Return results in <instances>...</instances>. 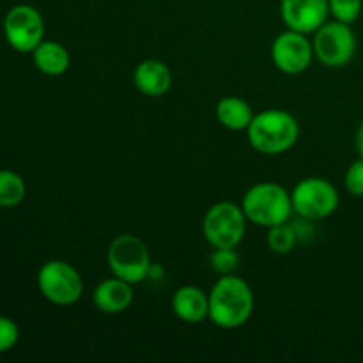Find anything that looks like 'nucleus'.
Instances as JSON below:
<instances>
[{
    "instance_id": "obj_2",
    "label": "nucleus",
    "mask_w": 363,
    "mask_h": 363,
    "mask_svg": "<svg viewBox=\"0 0 363 363\" xmlns=\"http://www.w3.org/2000/svg\"><path fill=\"white\" fill-rule=\"evenodd\" d=\"M248 142L261 155L277 156L287 152L300 138V124L293 113L269 108L255 113L247 130Z\"/></svg>"
},
{
    "instance_id": "obj_12",
    "label": "nucleus",
    "mask_w": 363,
    "mask_h": 363,
    "mask_svg": "<svg viewBox=\"0 0 363 363\" xmlns=\"http://www.w3.org/2000/svg\"><path fill=\"white\" fill-rule=\"evenodd\" d=\"M92 303L103 314H121L133 303V286L123 279H106L96 286Z\"/></svg>"
},
{
    "instance_id": "obj_4",
    "label": "nucleus",
    "mask_w": 363,
    "mask_h": 363,
    "mask_svg": "<svg viewBox=\"0 0 363 363\" xmlns=\"http://www.w3.org/2000/svg\"><path fill=\"white\" fill-rule=\"evenodd\" d=\"M106 262L113 277L126 280L131 286L144 282L152 268L147 247L133 234H121L110 243Z\"/></svg>"
},
{
    "instance_id": "obj_14",
    "label": "nucleus",
    "mask_w": 363,
    "mask_h": 363,
    "mask_svg": "<svg viewBox=\"0 0 363 363\" xmlns=\"http://www.w3.org/2000/svg\"><path fill=\"white\" fill-rule=\"evenodd\" d=\"M172 311L186 325L204 323L209 319V294L195 286L179 287L172 296Z\"/></svg>"
},
{
    "instance_id": "obj_22",
    "label": "nucleus",
    "mask_w": 363,
    "mask_h": 363,
    "mask_svg": "<svg viewBox=\"0 0 363 363\" xmlns=\"http://www.w3.org/2000/svg\"><path fill=\"white\" fill-rule=\"evenodd\" d=\"M346 188L353 197H363V158L350 165L346 172Z\"/></svg>"
},
{
    "instance_id": "obj_5",
    "label": "nucleus",
    "mask_w": 363,
    "mask_h": 363,
    "mask_svg": "<svg viewBox=\"0 0 363 363\" xmlns=\"http://www.w3.org/2000/svg\"><path fill=\"white\" fill-rule=\"evenodd\" d=\"M247 222L241 206L229 201L216 202L206 211L202 234L213 248H236L243 241Z\"/></svg>"
},
{
    "instance_id": "obj_17",
    "label": "nucleus",
    "mask_w": 363,
    "mask_h": 363,
    "mask_svg": "<svg viewBox=\"0 0 363 363\" xmlns=\"http://www.w3.org/2000/svg\"><path fill=\"white\" fill-rule=\"evenodd\" d=\"M27 186L20 174L13 170H0V208H16L23 202Z\"/></svg>"
},
{
    "instance_id": "obj_23",
    "label": "nucleus",
    "mask_w": 363,
    "mask_h": 363,
    "mask_svg": "<svg viewBox=\"0 0 363 363\" xmlns=\"http://www.w3.org/2000/svg\"><path fill=\"white\" fill-rule=\"evenodd\" d=\"M357 151H358V156L363 158V123L360 124V128H358L357 131Z\"/></svg>"
},
{
    "instance_id": "obj_6",
    "label": "nucleus",
    "mask_w": 363,
    "mask_h": 363,
    "mask_svg": "<svg viewBox=\"0 0 363 363\" xmlns=\"http://www.w3.org/2000/svg\"><path fill=\"white\" fill-rule=\"evenodd\" d=\"M38 287L50 303L57 307H69L84 294V279L73 264L53 259L45 262L39 269Z\"/></svg>"
},
{
    "instance_id": "obj_15",
    "label": "nucleus",
    "mask_w": 363,
    "mask_h": 363,
    "mask_svg": "<svg viewBox=\"0 0 363 363\" xmlns=\"http://www.w3.org/2000/svg\"><path fill=\"white\" fill-rule=\"evenodd\" d=\"M34 66L46 77H60L69 69L71 57L64 45L57 41H43L32 52Z\"/></svg>"
},
{
    "instance_id": "obj_10",
    "label": "nucleus",
    "mask_w": 363,
    "mask_h": 363,
    "mask_svg": "<svg viewBox=\"0 0 363 363\" xmlns=\"http://www.w3.org/2000/svg\"><path fill=\"white\" fill-rule=\"evenodd\" d=\"M272 59L277 69L286 74H300L311 67L314 46L307 34L291 30L279 34L272 45Z\"/></svg>"
},
{
    "instance_id": "obj_1",
    "label": "nucleus",
    "mask_w": 363,
    "mask_h": 363,
    "mask_svg": "<svg viewBox=\"0 0 363 363\" xmlns=\"http://www.w3.org/2000/svg\"><path fill=\"white\" fill-rule=\"evenodd\" d=\"M255 308L254 291L238 275H222L209 293V321L223 330L241 328Z\"/></svg>"
},
{
    "instance_id": "obj_19",
    "label": "nucleus",
    "mask_w": 363,
    "mask_h": 363,
    "mask_svg": "<svg viewBox=\"0 0 363 363\" xmlns=\"http://www.w3.org/2000/svg\"><path fill=\"white\" fill-rule=\"evenodd\" d=\"M209 264L216 275H233L240 264V255L234 248H215L209 255Z\"/></svg>"
},
{
    "instance_id": "obj_9",
    "label": "nucleus",
    "mask_w": 363,
    "mask_h": 363,
    "mask_svg": "<svg viewBox=\"0 0 363 363\" xmlns=\"http://www.w3.org/2000/svg\"><path fill=\"white\" fill-rule=\"evenodd\" d=\"M4 34L11 48L32 53L45 41V20L34 6L18 4L4 18Z\"/></svg>"
},
{
    "instance_id": "obj_11",
    "label": "nucleus",
    "mask_w": 363,
    "mask_h": 363,
    "mask_svg": "<svg viewBox=\"0 0 363 363\" xmlns=\"http://www.w3.org/2000/svg\"><path fill=\"white\" fill-rule=\"evenodd\" d=\"M328 0H280V16L291 30L314 34L328 21Z\"/></svg>"
},
{
    "instance_id": "obj_7",
    "label": "nucleus",
    "mask_w": 363,
    "mask_h": 363,
    "mask_svg": "<svg viewBox=\"0 0 363 363\" xmlns=\"http://www.w3.org/2000/svg\"><path fill=\"white\" fill-rule=\"evenodd\" d=\"M293 209L300 218L323 220L332 216L339 208V191L325 177H305L291 191Z\"/></svg>"
},
{
    "instance_id": "obj_20",
    "label": "nucleus",
    "mask_w": 363,
    "mask_h": 363,
    "mask_svg": "<svg viewBox=\"0 0 363 363\" xmlns=\"http://www.w3.org/2000/svg\"><path fill=\"white\" fill-rule=\"evenodd\" d=\"M330 14L342 23H354L360 18L363 0H328Z\"/></svg>"
},
{
    "instance_id": "obj_21",
    "label": "nucleus",
    "mask_w": 363,
    "mask_h": 363,
    "mask_svg": "<svg viewBox=\"0 0 363 363\" xmlns=\"http://www.w3.org/2000/svg\"><path fill=\"white\" fill-rule=\"evenodd\" d=\"M20 340V328L11 318L0 315V354L13 350Z\"/></svg>"
},
{
    "instance_id": "obj_3",
    "label": "nucleus",
    "mask_w": 363,
    "mask_h": 363,
    "mask_svg": "<svg viewBox=\"0 0 363 363\" xmlns=\"http://www.w3.org/2000/svg\"><path fill=\"white\" fill-rule=\"evenodd\" d=\"M241 208L248 222L266 229L289 222L294 213L291 194L279 183H257L248 188Z\"/></svg>"
},
{
    "instance_id": "obj_16",
    "label": "nucleus",
    "mask_w": 363,
    "mask_h": 363,
    "mask_svg": "<svg viewBox=\"0 0 363 363\" xmlns=\"http://www.w3.org/2000/svg\"><path fill=\"white\" fill-rule=\"evenodd\" d=\"M254 116L255 113L252 106L238 96L222 98L216 105V119L223 128L230 131L248 130Z\"/></svg>"
},
{
    "instance_id": "obj_18",
    "label": "nucleus",
    "mask_w": 363,
    "mask_h": 363,
    "mask_svg": "<svg viewBox=\"0 0 363 363\" xmlns=\"http://www.w3.org/2000/svg\"><path fill=\"white\" fill-rule=\"evenodd\" d=\"M266 241H268V247L273 254L286 255L293 252L294 247H296L298 233L294 225H291L289 222L279 223V225L269 227Z\"/></svg>"
},
{
    "instance_id": "obj_13",
    "label": "nucleus",
    "mask_w": 363,
    "mask_h": 363,
    "mask_svg": "<svg viewBox=\"0 0 363 363\" xmlns=\"http://www.w3.org/2000/svg\"><path fill=\"white\" fill-rule=\"evenodd\" d=\"M133 84L142 94L149 98H162L172 87V73L162 60H142L133 71Z\"/></svg>"
},
{
    "instance_id": "obj_8",
    "label": "nucleus",
    "mask_w": 363,
    "mask_h": 363,
    "mask_svg": "<svg viewBox=\"0 0 363 363\" xmlns=\"http://www.w3.org/2000/svg\"><path fill=\"white\" fill-rule=\"evenodd\" d=\"M314 55L328 67H344L357 53V35L351 25L342 21H326L314 32Z\"/></svg>"
}]
</instances>
